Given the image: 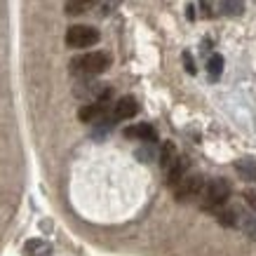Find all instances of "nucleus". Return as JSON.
Wrapping results in <instances>:
<instances>
[{"instance_id":"nucleus-1","label":"nucleus","mask_w":256,"mask_h":256,"mask_svg":"<svg viewBox=\"0 0 256 256\" xmlns=\"http://www.w3.org/2000/svg\"><path fill=\"white\" fill-rule=\"evenodd\" d=\"M110 66V56L106 52H90V54L76 56L70 62V70L80 76H99Z\"/></svg>"},{"instance_id":"nucleus-2","label":"nucleus","mask_w":256,"mask_h":256,"mask_svg":"<svg viewBox=\"0 0 256 256\" xmlns=\"http://www.w3.org/2000/svg\"><path fill=\"white\" fill-rule=\"evenodd\" d=\"M202 210H212V207H221L228 198H230V184L226 178H212L210 184L202 186Z\"/></svg>"},{"instance_id":"nucleus-3","label":"nucleus","mask_w":256,"mask_h":256,"mask_svg":"<svg viewBox=\"0 0 256 256\" xmlns=\"http://www.w3.org/2000/svg\"><path fill=\"white\" fill-rule=\"evenodd\" d=\"M96 42H99V31L92 26L78 24V26H70L66 31V45L73 47V50H85V47H92Z\"/></svg>"},{"instance_id":"nucleus-4","label":"nucleus","mask_w":256,"mask_h":256,"mask_svg":"<svg viewBox=\"0 0 256 256\" xmlns=\"http://www.w3.org/2000/svg\"><path fill=\"white\" fill-rule=\"evenodd\" d=\"M202 186H204V178L200 174H184V176L176 181V186H174V198L178 202H188L198 198L202 193Z\"/></svg>"},{"instance_id":"nucleus-5","label":"nucleus","mask_w":256,"mask_h":256,"mask_svg":"<svg viewBox=\"0 0 256 256\" xmlns=\"http://www.w3.org/2000/svg\"><path fill=\"white\" fill-rule=\"evenodd\" d=\"M139 113V104L134 96H120L113 106V120H130Z\"/></svg>"},{"instance_id":"nucleus-6","label":"nucleus","mask_w":256,"mask_h":256,"mask_svg":"<svg viewBox=\"0 0 256 256\" xmlns=\"http://www.w3.org/2000/svg\"><path fill=\"white\" fill-rule=\"evenodd\" d=\"M124 136H127V139H141V141H148V144L158 141L156 130H153L150 124H146V122L134 124V127H127V130H124Z\"/></svg>"},{"instance_id":"nucleus-7","label":"nucleus","mask_w":256,"mask_h":256,"mask_svg":"<svg viewBox=\"0 0 256 256\" xmlns=\"http://www.w3.org/2000/svg\"><path fill=\"white\" fill-rule=\"evenodd\" d=\"M104 113H106V101L99 99V101H94V104L82 106V108H80V113H78V118L82 120V122H94V120H99Z\"/></svg>"},{"instance_id":"nucleus-8","label":"nucleus","mask_w":256,"mask_h":256,"mask_svg":"<svg viewBox=\"0 0 256 256\" xmlns=\"http://www.w3.org/2000/svg\"><path fill=\"white\" fill-rule=\"evenodd\" d=\"M186 170H188V160L176 158V160L172 162V167L167 170V184H170V186H176V181L186 174Z\"/></svg>"},{"instance_id":"nucleus-9","label":"nucleus","mask_w":256,"mask_h":256,"mask_svg":"<svg viewBox=\"0 0 256 256\" xmlns=\"http://www.w3.org/2000/svg\"><path fill=\"white\" fill-rule=\"evenodd\" d=\"M235 170L244 181H256V160L252 158H244V160H238L235 162Z\"/></svg>"},{"instance_id":"nucleus-10","label":"nucleus","mask_w":256,"mask_h":256,"mask_svg":"<svg viewBox=\"0 0 256 256\" xmlns=\"http://www.w3.org/2000/svg\"><path fill=\"white\" fill-rule=\"evenodd\" d=\"M94 5H96V0H66L64 10H66V14L76 16V14H82V12H87V10H92Z\"/></svg>"},{"instance_id":"nucleus-11","label":"nucleus","mask_w":256,"mask_h":256,"mask_svg":"<svg viewBox=\"0 0 256 256\" xmlns=\"http://www.w3.org/2000/svg\"><path fill=\"white\" fill-rule=\"evenodd\" d=\"M218 12L226 16H240L244 12V2L242 0H221L218 2Z\"/></svg>"},{"instance_id":"nucleus-12","label":"nucleus","mask_w":256,"mask_h":256,"mask_svg":"<svg viewBox=\"0 0 256 256\" xmlns=\"http://www.w3.org/2000/svg\"><path fill=\"white\" fill-rule=\"evenodd\" d=\"M176 148H174V144L172 141H164L162 144V150H160V167L162 170H170L172 167V162L176 160Z\"/></svg>"},{"instance_id":"nucleus-13","label":"nucleus","mask_w":256,"mask_h":256,"mask_svg":"<svg viewBox=\"0 0 256 256\" xmlns=\"http://www.w3.org/2000/svg\"><path fill=\"white\" fill-rule=\"evenodd\" d=\"M207 73H210V80H218L221 73H224V56L221 54H212L210 62H207Z\"/></svg>"},{"instance_id":"nucleus-14","label":"nucleus","mask_w":256,"mask_h":256,"mask_svg":"<svg viewBox=\"0 0 256 256\" xmlns=\"http://www.w3.org/2000/svg\"><path fill=\"white\" fill-rule=\"evenodd\" d=\"M216 218H218V224H221V226H226V228H233V226L238 224V212H235V210H226V212H221V214H216Z\"/></svg>"},{"instance_id":"nucleus-15","label":"nucleus","mask_w":256,"mask_h":256,"mask_svg":"<svg viewBox=\"0 0 256 256\" xmlns=\"http://www.w3.org/2000/svg\"><path fill=\"white\" fill-rule=\"evenodd\" d=\"M184 64H186V70L190 73V76H195V73H198V68H195V64H193V56H190V52H184Z\"/></svg>"},{"instance_id":"nucleus-16","label":"nucleus","mask_w":256,"mask_h":256,"mask_svg":"<svg viewBox=\"0 0 256 256\" xmlns=\"http://www.w3.org/2000/svg\"><path fill=\"white\" fill-rule=\"evenodd\" d=\"M188 19H195V8L193 5H188Z\"/></svg>"}]
</instances>
